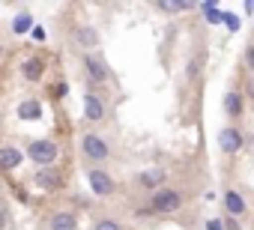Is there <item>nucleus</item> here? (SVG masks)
<instances>
[{
    "label": "nucleus",
    "instance_id": "obj_21",
    "mask_svg": "<svg viewBox=\"0 0 254 230\" xmlns=\"http://www.w3.org/2000/svg\"><path fill=\"white\" fill-rule=\"evenodd\" d=\"M206 230H224V218H209L206 221Z\"/></svg>",
    "mask_w": 254,
    "mask_h": 230
},
{
    "label": "nucleus",
    "instance_id": "obj_22",
    "mask_svg": "<svg viewBox=\"0 0 254 230\" xmlns=\"http://www.w3.org/2000/svg\"><path fill=\"white\" fill-rule=\"evenodd\" d=\"M221 21H227V27H230V30H239V18H236V15H224Z\"/></svg>",
    "mask_w": 254,
    "mask_h": 230
},
{
    "label": "nucleus",
    "instance_id": "obj_2",
    "mask_svg": "<svg viewBox=\"0 0 254 230\" xmlns=\"http://www.w3.org/2000/svg\"><path fill=\"white\" fill-rule=\"evenodd\" d=\"M81 156L90 162V165H105L111 159V144L99 135V132H84L81 135Z\"/></svg>",
    "mask_w": 254,
    "mask_h": 230
},
{
    "label": "nucleus",
    "instance_id": "obj_3",
    "mask_svg": "<svg viewBox=\"0 0 254 230\" xmlns=\"http://www.w3.org/2000/svg\"><path fill=\"white\" fill-rule=\"evenodd\" d=\"M57 156H60V147L51 138H33L27 144V159L33 165H39V168H54L57 165Z\"/></svg>",
    "mask_w": 254,
    "mask_h": 230
},
{
    "label": "nucleus",
    "instance_id": "obj_19",
    "mask_svg": "<svg viewBox=\"0 0 254 230\" xmlns=\"http://www.w3.org/2000/svg\"><path fill=\"white\" fill-rule=\"evenodd\" d=\"M242 66L254 75V45H245L242 48Z\"/></svg>",
    "mask_w": 254,
    "mask_h": 230
},
{
    "label": "nucleus",
    "instance_id": "obj_25",
    "mask_svg": "<svg viewBox=\"0 0 254 230\" xmlns=\"http://www.w3.org/2000/svg\"><path fill=\"white\" fill-rule=\"evenodd\" d=\"M248 99H254V78L248 81Z\"/></svg>",
    "mask_w": 254,
    "mask_h": 230
},
{
    "label": "nucleus",
    "instance_id": "obj_26",
    "mask_svg": "<svg viewBox=\"0 0 254 230\" xmlns=\"http://www.w3.org/2000/svg\"><path fill=\"white\" fill-rule=\"evenodd\" d=\"M0 57H3V42H0Z\"/></svg>",
    "mask_w": 254,
    "mask_h": 230
},
{
    "label": "nucleus",
    "instance_id": "obj_12",
    "mask_svg": "<svg viewBox=\"0 0 254 230\" xmlns=\"http://www.w3.org/2000/svg\"><path fill=\"white\" fill-rule=\"evenodd\" d=\"M242 114H245V93L236 90V87H230L224 93V117L227 120H239Z\"/></svg>",
    "mask_w": 254,
    "mask_h": 230
},
{
    "label": "nucleus",
    "instance_id": "obj_20",
    "mask_svg": "<svg viewBox=\"0 0 254 230\" xmlns=\"http://www.w3.org/2000/svg\"><path fill=\"white\" fill-rule=\"evenodd\" d=\"M93 230H123V224L114 221V218H99V221L93 224Z\"/></svg>",
    "mask_w": 254,
    "mask_h": 230
},
{
    "label": "nucleus",
    "instance_id": "obj_23",
    "mask_svg": "<svg viewBox=\"0 0 254 230\" xmlns=\"http://www.w3.org/2000/svg\"><path fill=\"white\" fill-rule=\"evenodd\" d=\"M9 224V212H6V206H0V230H3Z\"/></svg>",
    "mask_w": 254,
    "mask_h": 230
},
{
    "label": "nucleus",
    "instance_id": "obj_10",
    "mask_svg": "<svg viewBox=\"0 0 254 230\" xmlns=\"http://www.w3.org/2000/svg\"><path fill=\"white\" fill-rule=\"evenodd\" d=\"M33 185H36L39 191H48V194L60 191V188H63V176H60L57 165H54V168H39L36 176H33Z\"/></svg>",
    "mask_w": 254,
    "mask_h": 230
},
{
    "label": "nucleus",
    "instance_id": "obj_13",
    "mask_svg": "<svg viewBox=\"0 0 254 230\" xmlns=\"http://www.w3.org/2000/svg\"><path fill=\"white\" fill-rule=\"evenodd\" d=\"M18 69H21V78H24L27 84H39V81L45 78V60H42V57H24Z\"/></svg>",
    "mask_w": 254,
    "mask_h": 230
},
{
    "label": "nucleus",
    "instance_id": "obj_1",
    "mask_svg": "<svg viewBox=\"0 0 254 230\" xmlns=\"http://www.w3.org/2000/svg\"><path fill=\"white\" fill-rule=\"evenodd\" d=\"M180 206H183V191L165 185V188L153 191L150 200H147L135 215H138V218H147V215H171V212H180Z\"/></svg>",
    "mask_w": 254,
    "mask_h": 230
},
{
    "label": "nucleus",
    "instance_id": "obj_5",
    "mask_svg": "<svg viewBox=\"0 0 254 230\" xmlns=\"http://www.w3.org/2000/svg\"><path fill=\"white\" fill-rule=\"evenodd\" d=\"M84 72H87V78L102 90V87H108V84H114V72L108 69V63L99 57V54H84Z\"/></svg>",
    "mask_w": 254,
    "mask_h": 230
},
{
    "label": "nucleus",
    "instance_id": "obj_18",
    "mask_svg": "<svg viewBox=\"0 0 254 230\" xmlns=\"http://www.w3.org/2000/svg\"><path fill=\"white\" fill-rule=\"evenodd\" d=\"M33 27V15H30V9H21L15 18H12V33H18V36H24L27 30Z\"/></svg>",
    "mask_w": 254,
    "mask_h": 230
},
{
    "label": "nucleus",
    "instance_id": "obj_11",
    "mask_svg": "<svg viewBox=\"0 0 254 230\" xmlns=\"http://www.w3.org/2000/svg\"><path fill=\"white\" fill-rule=\"evenodd\" d=\"M165 179H168V173L162 171V168H150V171H141L138 176H135V185L141 188V191H159V188H165Z\"/></svg>",
    "mask_w": 254,
    "mask_h": 230
},
{
    "label": "nucleus",
    "instance_id": "obj_16",
    "mask_svg": "<svg viewBox=\"0 0 254 230\" xmlns=\"http://www.w3.org/2000/svg\"><path fill=\"white\" fill-rule=\"evenodd\" d=\"M18 120H24V123H27V120H30V123H33V120H42V102H39V99H24V102L18 105Z\"/></svg>",
    "mask_w": 254,
    "mask_h": 230
},
{
    "label": "nucleus",
    "instance_id": "obj_17",
    "mask_svg": "<svg viewBox=\"0 0 254 230\" xmlns=\"http://www.w3.org/2000/svg\"><path fill=\"white\" fill-rule=\"evenodd\" d=\"M156 9H159V12H168V15H180V12L194 9V3H183V0H159Z\"/></svg>",
    "mask_w": 254,
    "mask_h": 230
},
{
    "label": "nucleus",
    "instance_id": "obj_9",
    "mask_svg": "<svg viewBox=\"0 0 254 230\" xmlns=\"http://www.w3.org/2000/svg\"><path fill=\"white\" fill-rule=\"evenodd\" d=\"M242 147H245V138L236 126H224L218 132V150L224 156H236V153H242Z\"/></svg>",
    "mask_w": 254,
    "mask_h": 230
},
{
    "label": "nucleus",
    "instance_id": "obj_6",
    "mask_svg": "<svg viewBox=\"0 0 254 230\" xmlns=\"http://www.w3.org/2000/svg\"><path fill=\"white\" fill-rule=\"evenodd\" d=\"M84 120H87V123H102V120H108V102H105L102 93H96V90H87V93H84Z\"/></svg>",
    "mask_w": 254,
    "mask_h": 230
},
{
    "label": "nucleus",
    "instance_id": "obj_15",
    "mask_svg": "<svg viewBox=\"0 0 254 230\" xmlns=\"http://www.w3.org/2000/svg\"><path fill=\"white\" fill-rule=\"evenodd\" d=\"M48 230H78V215L69 209H57L48 221Z\"/></svg>",
    "mask_w": 254,
    "mask_h": 230
},
{
    "label": "nucleus",
    "instance_id": "obj_8",
    "mask_svg": "<svg viewBox=\"0 0 254 230\" xmlns=\"http://www.w3.org/2000/svg\"><path fill=\"white\" fill-rule=\"evenodd\" d=\"M221 206H224V215H227V218L242 221V218L248 215V200H245V197H242V191H236V188H227V191H224Z\"/></svg>",
    "mask_w": 254,
    "mask_h": 230
},
{
    "label": "nucleus",
    "instance_id": "obj_14",
    "mask_svg": "<svg viewBox=\"0 0 254 230\" xmlns=\"http://www.w3.org/2000/svg\"><path fill=\"white\" fill-rule=\"evenodd\" d=\"M21 162H24V153L18 147H12V144L0 147V171H15Z\"/></svg>",
    "mask_w": 254,
    "mask_h": 230
},
{
    "label": "nucleus",
    "instance_id": "obj_24",
    "mask_svg": "<svg viewBox=\"0 0 254 230\" xmlns=\"http://www.w3.org/2000/svg\"><path fill=\"white\" fill-rule=\"evenodd\" d=\"M224 230H242L236 218H224Z\"/></svg>",
    "mask_w": 254,
    "mask_h": 230
},
{
    "label": "nucleus",
    "instance_id": "obj_7",
    "mask_svg": "<svg viewBox=\"0 0 254 230\" xmlns=\"http://www.w3.org/2000/svg\"><path fill=\"white\" fill-rule=\"evenodd\" d=\"M72 42H75V48H81L84 54H93V51L99 48L102 36H99V30H96L93 24H78V27L72 30Z\"/></svg>",
    "mask_w": 254,
    "mask_h": 230
},
{
    "label": "nucleus",
    "instance_id": "obj_4",
    "mask_svg": "<svg viewBox=\"0 0 254 230\" xmlns=\"http://www.w3.org/2000/svg\"><path fill=\"white\" fill-rule=\"evenodd\" d=\"M87 185L96 197H114L117 194V179L105 171V168H87Z\"/></svg>",
    "mask_w": 254,
    "mask_h": 230
}]
</instances>
